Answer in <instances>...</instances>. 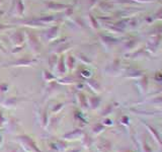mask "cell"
I'll use <instances>...</instances> for the list:
<instances>
[{"label": "cell", "mask_w": 162, "mask_h": 152, "mask_svg": "<svg viewBox=\"0 0 162 152\" xmlns=\"http://www.w3.org/2000/svg\"><path fill=\"white\" fill-rule=\"evenodd\" d=\"M49 7L51 9H65L67 8V5H64V4H56V3H50L49 4Z\"/></svg>", "instance_id": "obj_1"}, {"label": "cell", "mask_w": 162, "mask_h": 152, "mask_svg": "<svg viewBox=\"0 0 162 152\" xmlns=\"http://www.w3.org/2000/svg\"><path fill=\"white\" fill-rule=\"evenodd\" d=\"M57 30H58V26H55V28H51V30H50V32L47 33V37L49 39L54 38V37L56 36V34H57Z\"/></svg>", "instance_id": "obj_2"}, {"label": "cell", "mask_w": 162, "mask_h": 152, "mask_svg": "<svg viewBox=\"0 0 162 152\" xmlns=\"http://www.w3.org/2000/svg\"><path fill=\"white\" fill-rule=\"evenodd\" d=\"M17 9H18L19 13H21L23 11V3H21L20 0H18V2H17Z\"/></svg>", "instance_id": "obj_3"}, {"label": "cell", "mask_w": 162, "mask_h": 152, "mask_svg": "<svg viewBox=\"0 0 162 152\" xmlns=\"http://www.w3.org/2000/svg\"><path fill=\"white\" fill-rule=\"evenodd\" d=\"M9 28V26H5V25H0V30H2V28Z\"/></svg>", "instance_id": "obj_4"}, {"label": "cell", "mask_w": 162, "mask_h": 152, "mask_svg": "<svg viewBox=\"0 0 162 152\" xmlns=\"http://www.w3.org/2000/svg\"><path fill=\"white\" fill-rule=\"evenodd\" d=\"M1 49H2V48H1V47H0V50H1Z\"/></svg>", "instance_id": "obj_5"}]
</instances>
